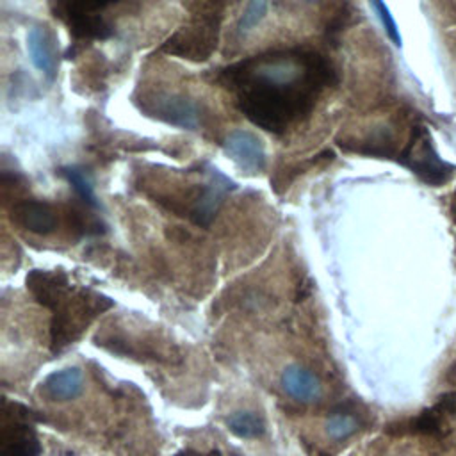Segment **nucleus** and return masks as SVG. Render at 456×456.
<instances>
[{
  "label": "nucleus",
  "instance_id": "obj_1",
  "mask_svg": "<svg viewBox=\"0 0 456 456\" xmlns=\"http://www.w3.org/2000/svg\"><path fill=\"white\" fill-rule=\"evenodd\" d=\"M219 82L237 93V107L253 125L283 134L312 110L322 87L337 84V73L319 52L292 48L239 61Z\"/></svg>",
  "mask_w": 456,
  "mask_h": 456
},
{
  "label": "nucleus",
  "instance_id": "obj_2",
  "mask_svg": "<svg viewBox=\"0 0 456 456\" xmlns=\"http://www.w3.org/2000/svg\"><path fill=\"white\" fill-rule=\"evenodd\" d=\"M112 299L93 290H71L69 296L53 310L50 324V347L59 353L71 342H75L91 321L110 308Z\"/></svg>",
  "mask_w": 456,
  "mask_h": 456
},
{
  "label": "nucleus",
  "instance_id": "obj_3",
  "mask_svg": "<svg viewBox=\"0 0 456 456\" xmlns=\"http://www.w3.org/2000/svg\"><path fill=\"white\" fill-rule=\"evenodd\" d=\"M399 160L403 166L410 167L422 182L435 187L447 183L456 171V166L440 159L433 146L431 134L424 125H415L411 128Z\"/></svg>",
  "mask_w": 456,
  "mask_h": 456
},
{
  "label": "nucleus",
  "instance_id": "obj_4",
  "mask_svg": "<svg viewBox=\"0 0 456 456\" xmlns=\"http://www.w3.org/2000/svg\"><path fill=\"white\" fill-rule=\"evenodd\" d=\"M221 18L194 14V18L169 36L160 50L169 55L189 59L194 62L207 61L219 41Z\"/></svg>",
  "mask_w": 456,
  "mask_h": 456
},
{
  "label": "nucleus",
  "instance_id": "obj_5",
  "mask_svg": "<svg viewBox=\"0 0 456 456\" xmlns=\"http://www.w3.org/2000/svg\"><path fill=\"white\" fill-rule=\"evenodd\" d=\"M116 0H53L52 11L78 39H107L112 34L100 12Z\"/></svg>",
  "mask_w": 456,
  "mask_h": 456
},
{
  "label": "nucleus",
  "instance_id": "obj_6",
  "mask_svg": "<svg viewBox=\"0 0 456 456\" xmlns=\"http://www.w3.org/2000/svg\"><path fill=\"white\" fill-rule=\"evenodd\" d=\"M141 110L164 123L194 130L198 126V107L194 102L182 94L173 93H150L137 102Z\"/></svg>",
  "mask_w": 456,
  "mask_h": 456
},
{
  "label": "nucleus",
  "instance_id": "obj_7",
  "mask_svg": "<svg viewBox=\"0 0 456 456\" xmlns=\"http://www.w3.org/2000/svg\"><path fill=\"white\" fill-rule=\"evenodd\" d=\"M224 153L246 173L255 175L265 167V150L260 137L248 130L228 134L223 142Z\"/></svg>",
  "mask_w": 456,
  "mask_h": 456
},
{
  "label": "nucleus",
  "instance_id": "obj_8",
  "mask_svg": "<svg viewBox=\"0 0 456 456\" xmlns=\"http://www.w3.org/2000/svg\"><path fill=\"white\" fill-rule=\"evenodd\" d=\"M27 289L39 305L50 310H55L71 292V285L64 273L39 269L27 274Z\"/></svg>",
  "mask_w": 456,
  "mask_h": 456
},
{
  "label": "nucleus",
  "instance_id": "obj_9",
  "mask_svg": "<svg viewBox=\"0 0 456 456\" xmlns=\"http://www.w3.org/2000/svg\"><path fill=\"white\" fill-rule=\"evenodd\" d=\"M0 429V456H39V438L27 420L5 419Z\"/></svg>",
  "mask_w": 456,
  "mask_h": 456
},
{
  "label": "nucleus",
  "instance_id": "obj_10",
  "mask_svg": "<svg viewBox=\"0 0 456 456\" xmlns=\"http://www.w3.org/2000/svg\"><path fill=\"white\" fill-rule=\"evenodd\" d=\"M210 175H212V182L198 192L187 214L198 226H205V228L216 217L226 189L233 187V183L226 176H223L216 167L210 169Z\"/></svg>",
  "mask_w": 456,
  "mask_h": 456
},
{
  "label": "nucleus",
  "instance_id": "obj_11",
  "mask_svg": "<svg viewBox=\"0 0 456 456\" xmlns=\"http://www.w3.org/2000/svg\"><path fill=\"white\" fill-rule=\"evenodd\" d=\"M11 219L18 226L39 235L53 232L57 224L53 208L48 203L36 201V200H21L14 203L11 208Z\"/></svg>",
  "mask_w": 456,
  "mask_h": 456
},
{
  "label": "nucleus",
  "instance_id": "obj_12",
  "mask_svg": "<svg viewBox=\"0 0 456 456\" xmlns=\"http://www.w3.org/2000/svg\"><path fill=\"white\" fill-rule=\"evenodd\" d=\"M27 50L32 64L43 71V75L53 78L57 71V48L53 34L46 27H32L27 34Z\"/></svg>",
  "mask_w": 456,
  "mask_h": 456
},
{
  "label": "nucleus",
  "instance_id": "obj_13",
  "mask_svg": "<svg viewBox=\"0 0 456 456\" xmlns=\"http://www.w3.org/2000/svg\"><path fill=\"white\" fill-rule=\"evenodd\" d=\"M281 383L285 392L303 403H310L319 399L321 395V383L319 379L308 370L299 365H290L283 370Z\"/></svg>",
  "mask_w": 456,
  "mask_h": 456
},
{
  "label": "nucleus",
  "instance_id": "obj_14",
  "mask_svg": "<svg viewBox=\"0 0 456 456\" xmlns=\"http://www.w3.org/2000/svg\"><path fill=\"white\" fill-rule=\"evenodd\" d=\"M444 413L438 411L435 406L429 410L420 411L417 417L404 420V422H395L387 428L390 435H404V433H417V435H428V436H440L444 435Z\"/></svg>",
  "mask_w": 456,
  "mask_h": 456
},
{
  "label": "nucleus",
  "instance_id": "obj_15",
  "mask_svg": "<svg viewBox=\"0 0 456 456\" xmlns=\"http://www.w3.org/2000/svg\"><path fill=\"white\" fill-rule=\"evenodd\" d=\"M45 394L55 401L75 399L82 390V372L77 367L52 372L43 383Z\"/></svg>",
  "mask_w": 456,
  "mask_h": 456
},
{
  "label": "nucleus",
  "instance_id": "obj_16",
  "mask_svg": "<svg viewBox=\"0 0 456 456\" xmlns=\"http://www.w3.org/2000/svg\"><path fill=\"white\" fill-rule=\"evenodd\" d=\"M228 428L240 438H256L265 433V422L251 411H237L228 417Z\"/></svg>",
  "mask_w": 456,
  "mask_h": 456
},
{
  "label": "nucleus",
  "instance_id": "obj_17",
  "mask_svg": "<svg viewBox=\"0 0 456 456\" xmlns=\"http://www.w3.org/2000/svg\"><path fill=\"white\" fill-rule=\"evenodd\" d=\"M360 428V420L346 410H335L326 420V433L333 440H346Z\"/></svg>",
  "mask_w": 456,
  "mask_h": 456
},
{
  "label": "nucleus",
  "instance_id": "obj_18",
  "mask_svg": "<svg viewBox=\"0 0 456 456\" xmlns=\"http://www.w3.org/2000/svg\"><path fill=\"white\" fill-rule=\"evenodd\" d=\"M61 175L69 182V185L75 189V192L80 196V200L87 205V207H98L94 191H93V183L87 178V175H84L82 169L78 167H62Z\"/></svg>",
  "mask_w": 456,
  "mask_h": 456
},
{
  "label": "nucleus",
  "instance_id": "obj_19",
  "mask_svg": "<svg viewBox=\"0 0 456 456\" xmlns=\"http://www.w3.org/2000/svg\"><path fill=\"white\" fill-rule=\"evenodd\" d=\"M267 9H269V0H249L242 16H240L239 30L240 32H249L251 28H255L264 20V16L267 14Z\"/></svg>",
  "mask_w": 456,
  "mask_h": 456
},
{
  "label": "nucleus",
  "instance_id": "obj_20",
  "mask_svg": "<svg viewBox=\"0 0 456 456\" xmlns=\"http://www.w3.org/2000/svg\"><path fill=\"white\" fill-rule=\"evenodd\" d=\"M370 4H372V7H374V11H376V14H378V18H379V21H381V25H383L387 36L392 39V43H394L395 46H401V34H399L397 23H395L394 16L390 14L387 4H385L383 0H370Z\"/></svg>",
  "mask_w": 456,
  "mask_h": 456
},
{
  "label": "nucleus",
  "instance_id": "obj_21",
  "mask_svg": "<svg viewBox=\"0 0 456 456\" xmlns=\"http://www.w3.org/2000/svg\"><path fill=\"white\" fill-rule=\"evenodd\" d=\"M310 290H312V285H308V281L306 283H301L299 287H297V296H296V301H303L308 294H310Z\"/></svg>",
  "mask_w": 456,
  "mask_h": 456
},
{
  "label": "nucleus",
  "instance_id": "obj_22",
  "mask_svg": "<svg viewBox=\"0 0 456 456\" xmlns=\"http://www.w3.org/2000/svg\"><path fill=\"white\" fill-rule=\"evenodd\" d=\"M175 456H200V454L194 452V451H182V452H178V454H175ZM208 456H219V452H210Z\"/></svg>",
  "mask_w": 456,
  "mask_h": 456
},
{
  "label": "nucleus",
  "instance_id": "obj_23",
  "mask_svg": "<svg viewBox=\"0 0 456 456\" xmlns=\"http://www.w3.org/2000/svg\"><path fill=\"white\" fill-rule=\"evenodd\" d=\"M452 214H454V219H456V191H454V201H452Z\"/></svg>",
  "mask_w": 456,
  "mask_h": 456
},
{
  "label": "nucleus",
  "instance_id": "obj_24",
  "mask_svg": "<svg viewBox=\"0 0 456 456\" xmlns=\"http://www.w3.org/2000/svg\"><path fill=\"white\" fill-rule=\"evenodd\" d=\"M305 2H315V0H305Z\"/></svg>",
  "mask_w": 456,
  "mask_h": 456
}]
</instances>
